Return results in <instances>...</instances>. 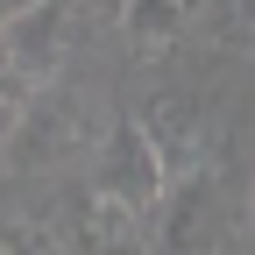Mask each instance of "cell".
<instances>
[{
	"instance_id": "1",
	"label": "cell",
	"mask_w": 255,
	"mask_h": 255,
	"mask_svg": "<svg viewBox=\"0 0 255 255\" xmlns=\"http://www.w3.org/2000/svg\"><path fill=\"white\" fill-rule=\"evenodd\" d=\"M163 191H170V170L156 135L142 121H114V135L100 142V163H92V213L142 227V213L163 206Z\"/></svg>"
},
{
	"instance_id": "2",
	"label": "cell",
	"mask_w": 255,
	"mask_h": 255,
	"mask_svg": "<svg viewBox=\"0 0 255 255\" xmlns=\"http://www.w3.org/2000/svg\"><path fill=\"white\" fill-rule=\"evenodd\" d=\"M57 50H64V7H14L0 21V107L50 85Z\"/></svg>"
},
{
	"instance_id": "3",
	"label": "cell",
	"mask_w": 255,
	"mask_h": 255,
	"mask_svg": "<svg viewBox=\"0 0 255 255\" xmlns=\"http://www.w3.org/2000/svg\"><path fill=\"white\" fill-rule=\"evenodd\" d=\"M163 241L177 248V255H191V234L206 227V206H213V191H206V177H191V184H177V191H163Z\"/></svg>"
},
{
	"instance_id": "4",
	"label": "cell",
	"mask_w": 255,
	"mask_h": 255,
	"mask_svg": "<svg viewBox=\"0 0 255 255\" xmlns=\"http://www.w3.org/2000/svg\"><path fill=\"white\" fill-rule=\"evenodd\" d=\"M128 21H135V36H170V28L184 21V7H170V0H149V7H128Z\"/></svg>"
},
{
	"instance_id": "5",
	"label": "cell",
	"mask_w": 255,
	"mask_h": 255,
	"mask_svg": "<svg viewBox=\"0 0 255 255\" xmlns=\"http://www.w3.org/2000/svg\"><path fill=\"white\" fill-rule=\"evenodd\" d=\"M0 255H64V248L36 227H0Z\"/></svg>"
},
{
	"instance_id": "6",
	"label": "cell",
	"mask_w": 255,
	"mask_h": 255,
	"mask_svg": "<svg viewBox=\"0 0 255 255\" xmlns=\"http://www.w3.org/2000/svg\"><path fill=\"white\" fill-rule=\"evenodd\" d=\"M7 121H14V107H0V135H7Z\"/></svg>"
}]
</instances>
